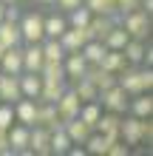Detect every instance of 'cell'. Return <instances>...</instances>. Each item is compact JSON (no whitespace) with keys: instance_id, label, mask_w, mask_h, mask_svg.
Returning a JSON list of instances; mask_svg holds the SVG:
<instances>
[{"instance_id":"6da1fadb","label":"cell","mask_w":153,"mask_h":156,"mask_svg":"<svg viewBox=\"0 0 153 156\" xmlns=\"http://www.w3.org/2000/svg\"><path fill=\"white\" fill-rule=\"evenodd\" d=\"M119 26L128 31V37L148 40V31H150V14L145 12V9H133V12H125V14H119Z\"/></svg>"},{"instance_id":"7a4b0ae2","label":"cell","mask_w":153,"mask_h":156,"mask_svg":"<svg viewBox=\"0 0 153 156\" xmlns=\"http://www.w3.org/2000/svg\"><path fill=\"white\" fill-rule=\"evenodd\" d=\"M17 26H20V37L23 43H40L46 34H43V12H23L20 20H17Z\"/></svg>"},{"instance_id":"3957f363","label":"cell","mask_w":153,"mask_h":156,"mask_svg":"<svg viewBox=\"0 0 153 156\" xmlns=\"http://www.w3.org/2000/svg\"><path fill=\"white\" fill-rule=\"evenodd\" d=\"M116 85H119L128 97H136L145 91V85H142V68L139 66H128L122 68L119 74H116Z\"/></svg>"},{"instance_id":"277c9868","label":"cell","mask_w":153,"mask_h":156,"mask_svg":"<svg viewBox=\"0 0 153 156\" xmlns=\"http://www.w3.org/2000/svg\"><path fill=\"white\" fill-rule=\"evenodd\" d=\"M128 94L119 88V85H111V88H105L99 91V105L105 108V111H113V114H125L128 111Z\"/></svg>"},{"instance_id":"5b68a950","label":"cell","mask_w":153,"mask_h":156,"mask_svg":"<svg viewBox=\"0 0 153 156\" xmlns=\"http://www.w3.org/2000/svg\"><path fill=\"white\" fill-rule=\"evenodd\" d=\"M29 153L34 156H48L51 153V131L43 125H31L29 131Z\"/></svg>"},{"instance_id":"8992f818","label":"cell","mask_w":153,"mask_h":156,"mask_svg":"<svg viewBox=\"0 0 153 156\" xmlns=\"http://www.w3.org/2000/svg\"><path fill=\"white\" fill-rule=\"evenodd\" d=\"M54 105H57L60 122H68V119H74V116L79 114V105H82V102H79V97L74 94V88H65V91H62V97H60Z\"/></svg>"},{"instance_id":"52a82bcc","label":"cell","mask_w":153,"mask_h":156,"mask_svg":"<svg viewBox=\"0 0 153 156\" xmlns=\"http://www.w3.org/2000/svg\"><path fill=\"white\" fill-rule=\"evenodd\" d=\"M29 125H20V122H12L9 128V151L12 153H23V156H31L29 153Z\"/></svg>"},{"instance_id":"ba28073f","label":"cell","mask_w":153,"mask_h":156,"mask_svg":"<svg viewBox=\"0 0 153 156\" xmlns=\"http://www.w3.org/2000/svg\"><path fill=\"white\" fill-rule=\"evenodd\" d=\"M57 40H60V45H62V51L71 54V51H79V48H82L85 40H91V34H88V29H74V26H68Z\"/></svg>"},{"instance_id":"9c48e42d","label":"cell","mask_w":153,"mask_h":156,"mask_svg":"<svg viewBox=\"0 0 153 156\" xmlns=\"http://www.w3.org/2000/svg\"><path fill=\"white\" fill-rule=\"evenodd\" d=\"M0 71L3 74H14L20 77L23 74V45H9L0 57Z\"/></svg>"},{"instance_id":"30bf717a","label":"cell","mask_w":153,"mask_h":156,"mask_svg":"<svg viewBox=\"0 0 153 156\" xmlns=\"http://www.w3.org/2000/svg\"><path fill=\"white\" fill-rule=\"evenodd\" d=\"M14 108V122H20V125H34L37 122V99H29V97H20L17 102H12Z\"/></svg>"},{"instance_id":"8fae6325","label":"cell","mask_w":153,"mask_h":156,"mask_svg":"<svg viewBox=\"0 0 153 156\" xmlns=\"http://www.w3.org/2000/svg\"><path fill=\"white\" fill-rule=\"evenodd\" d=\"M43 62V45L40 43H23V71H34V74H40Z\"/></svg>"},{"instance_id":"7c38bea8","label":"cell","mask_w":153,"mask_h":156,"mask_svg":"<svg viewBox=\"0 0 153 156\" xmlns=\"http://www.w3.org/2000/svg\"><path fill=\"white\" fill-rule=\"evenodd\" d=\"M119 139L125 145L145 142V139H142V119L139 116H128V119H122V122H119Z\"/></svg>"},{"instance_id":"4fadbf2b","label":"cell","mask_w":153,"mask_h":156,"mask_svg":"<svg viewBox=\"0 0 153 156\" xmlns=\"http://www.w3.org/2000/svg\"><path fill=\"white\" fill-rule=\"evenodd\" d=\"M128 111H130V116H139V119L153 116V97H150V91H142V94L130 97L128 99Z\"/></svg>"},{"instance_id":"5bb4252c","label":"cell","mask_w":153,"mask_h":156,"mask_svg":"<svg viewBox=\"0 0 153 156\" xmlns=\"http://www.w3.org/2000/svg\"><path fill=\"white\" fill-rule=\"evenodd\" d=\"M85 68H88V62H85V57L79 51H71V54L62 57V71H65V80H71V82L82 77Z\"/></svg>"},{"instance_id":"9a60e30c","label":"cell","mask_w":153,"mask_h":156,"mask_svg":"<svg viewBox=\"0 0 153 156\" xmlns=\"http://www.w3.org/2000/svg\"><path fill=\"white\" fill-rule=\"evenodd\" d=\"M82 77H85L88 82H94V85H96V91H105V88L116 85V74H111V71H105L102 66H88Z\"/></svg>"},{"instance_id":"2e32d148","label":"cell","mask_w":153,"mask_h":156,"mask_svg":"<svg viewBox=\"0 0 153 156\" xmlns=\"http://www.w3.org/2000/svg\"><path fill=\"white\" fill-rule=\"evenodd\" d=\"M68 29V20H65V12H51V14H43V34L46 37H60L62 31Z\"/></svg>"},{"instance_id":"e0dca14e","label":"cell","mask_w":153,"mask_h":156,"mask_svg":"<svg viewBox=\"0 0 153 156\" xmlns=\"http://www.w3.org/2000/svg\"><path fill=\"white\" fill-rule=\"evenodd\" d=\"M119 122H122V114H113V111H105L99 119H96V128L94 131L105 133L108 139H119Z\"/></svg>"},{"instance_id":"ac0fdd59","label":"cell","mask_w":153,"mask_h":156,"mask_svg":"<svg viewBox=\"0 0 153 156\" xmlns=\"http://www.w3.org/2000/svg\"><path fill=\"white\" fill-rule=\"evenodd\" d=\"M20 94V80L14 74H0V102H17Z\"/></svg>"},{"instance_id":"d6986e66","label":"cell","mask_w":153,"mask_h":156,"mask_svg":"<svg viewBox=\"0 0 153 156\" xmlns=\"http://www.w3.org/2000/svg\"><path fill=\"white\" fill-rule=\"evenodd\" d=\"M17 80H20V94L23 97H29V99H37L40 97V88H43V77L40 74H34V71H23Z\"/></svg>"},{"instance_id":"ffe728a7","label":"cell","mask_w":153,"mask_h":156,"mask_svg":"<svg viewBox=\"0 0 153 156\" xmlns=\"http://www.w3.org/2000/svg\"><path fill=\"white\" fill-rule=\"evenodd\" d=\"M34 125H43V128H57L60 125V116H57V105L54 102H43V99H37V122Z\"/></svg>"},{"instance_id":"44dd1931","label":"cell","mask_w":153,"mask_h":156,"mask_svg":"<svg viewBox=\"0 0 153 156\" xmlns=\"http://www.w3.org/2000/svg\"><path fill=\"white\" fill-rule=\"evenodd\" d=\"M62 128H65V133H68V139L74 142V145H82L85 139H88V133L94 131V128H88L79 116H74V119H68V122H62Z\"/></svg>"},{"instance_id":"7402d4cb","label":"cell","mask_w":153,"mask_h":156,"mask_svg":"<svg viewBox=\"0 0 153 156\" xmlns=\"http://www.w3.org/2000/svg\"><path fill=\"white\" fill-rule=\"evenodd\" d=\"M105 43L102 40H85V45H82V48H79V54H82V57H85V62H88V66H99V60L105 57Z\"/></svg>"},{"instance_id":"603a6c76","label":"cell","mask_w":153,"mask_h":156,"mask_svg":"<svg viewBox=\"0 0 153 156\" xmlns=\"http://www.w3.org/2000/svg\"><path fill=\"white\" fill-rule=\"evenodd\" d=\"M145 40H136V37H130L128 43H125V48H122V54H125V60H128V66H142V57H145Z\"/></svg>"},{"instance_id":"cb8c5ba5","label":"cell","mask_w":153,"mask_h":156,"mask_svg":"<svg viewBox=\"0 0 153 156\" xmlns=\"http://www.w3.org/2000/svg\"><path fill=\"white\" fill-rule=\"evenodd\" d=\"M99 66H102L105 71H111V74H119L122 68H128V60H125V54H122V51L108 48V51H105V57L99 60Z\"/></svg>"},{"instance_id":"d4e9b609","label":"cell","mask_w":153,"mask_h":156,"mask_svg":"<svg viewBox=\"0 0 153 156\" xmlns=\"http://www.w3.org/2000/svg\"><path fill=\"white\" fill-rule=\"evenodd\" d=\"M0 43L6 45H23V37H20V26L12 23V20H0Z\"/></svg>"},{"instance_id":"484cf974","label":"cell","mask_w":153,"mask_h":156,"mask_svg":"<svg viewBox=\"0 0 153 156\" xmlns=\"http://www.w3.org/2000/svg\"><path fill=\"white\" fill-rule=\"evenodd\" d=\"M71 145H74V142L68 139V133H65V128H62V122H60L57 128H51V153L65 156Z\"/></svg>"},{"instance_id":"4316f807","label":"cell","mask_w":153,"mask_h":156,"mask_svg":"<svg viewBox=\"0 0 153 156\" xmlns=\"http://www.w3.org/2000/svg\"><path fill=\"white\" fill-rule=\"evenodd\" d=\"M74 94L79 97V102H94V99H99V91H96V85L94 82H88L85 77H79V80H74Z\"/></svg>"},{"instance_id":"83f0119b","label":"cell","mask_w":153,"mask_h":156,"mask_svg":"<svg viewBox=\"0 0 153 156\" xmlns=\"http://www.w3.org/2000/svg\"><path fill=\"white\" fill-rule=\"evenodd\" d=\"M88 128H96V119L102 116V105H99V99H94V102H82L79 105V114H77Z\"/></svg>"},{"instance_id":"f1b7e54d","label":"cell","mask_w":153,"mask_h":156,"mask_svg":"<svg viewBox=\"0 0 153 156\" xmlns=\"http://www.w3.org/2000/svg\"><path fill=\"white\" fill-rule=\"evenodd\" d=\"M40 77L43 82H57V80H65V71H62V60H46L40 68ZM68 82V80H65Z\"/></svg>"},{"instance_id":"f546056e","label":"cell","mask_w":153,"mask_h":156,"mask_svg":"<svg viewBox=\"0 0 153 156\" xmlns=\"http://www.w3.org/2000/svg\"><path fill=\"white\" fill-rule=\"evenodd\" d=\"M65 80H57V82H43V88H40V97L43 102H57V99L62 97V91H65Z\"/></svg>"},{"instance_id":"4dcf8cb0","label":"cell","mask_w":153,"mask_h":156,"mask_svg":"<svg viewBox=\"0 0 153 156\" xmlns=\"http://www.w3.org/2000/svg\"><path fill=\"white\" fill-rule=\"evenodd\" d=\"M128 40H130V37H128V31H125L122 26L116 23L113 29H111V31L105 34V40H102V43H105V48H116V51H122V48H125V43H128Z\"/></svg>"},{"instance_id":"1f68e13d","label":"cell","mask_w":153,"mask_h":156,"mask_svg":"<svg viewBox=\"0 0 153 156\" xmlns=\"http://www.w3.org/2000/svg\"><path fill=\"white\" fill-rule=\"evenodd\" d=\"M65 20L68 26H74V29H85L88 20H91V12H88V6H77V9H71V12H65Z\"/></svg>"},{"instance_id":"d6a6232c","label":"cell","mask_w":153,"mask_h":156,"mask_svg":"<svg viewBox=\"0 0 153 156\" xmlns=\"http://www.w3.org/2000/svg\"><path fill=\"white\" fill-rule=\"evenodd\" d=\"M91 14H119L116 12V0H82Z\"/></svg>"},{"instance_id":"836d02e7","label":"cell","mask_w":153,"mask_h":156,"mask_svg":"<svg viewBox=\"0 0 153 156\" xmlns=\"http://www.w3.org/2000/svg\"><path fill=\"white\" fill-rule=\"evenodd\" d=\"M12 122H14L12 102H0V128H12Z\"/></svg>"},{"instance_id":"e575fe53","label":"cell","mask_w":153,"mask_h":156,"mask_svg":"<svg viewBox=\"0 0 153 156\" xmlns=\"http://www.w3.org/2000/svg\"><path fill=\"white\" fill-rule=\"evenodd\" d=\"M142 0H116V12L125 14V12H133V9H139Z\"/></svg>"},{"instance_id":"d590c367","label":"cell","mask_w":153,"mask_h":156,"mask_svg":"<svg viewBox=\"0 0 153 156\" xmlns=\"http://www.w3.org/2000/svg\"><path fill=\"white\" fill-rule=\"evenodd\" d=\"M54 6H57L60 12H71V9L82 6V0H54Z\"/></svg>"},{"instance_id":"8d00e7d4","label":"cell","mask_w":153,"mask_h":156,"mask_svg":"<svg viewBox=\"0 0 153 156\" xmlns=\"http://www.w3.org/2000/svg\"><path fill=\"white\" fill-rule=\"evenodd\" d=\"M0 153L12 156V151H9V128H0Z\"/></svg>"},{"instance_id":"74e56055","label":"cell","mask_w":153,"mask_h":156,"mask_svg":"<svg viewBox=\"0 0 153 156\" xmlns=\"http://www.w3.org/2000/svg\"><path fill=\"white\" fill-rule=\"evenodd\" d=\"M142 85H145V91H150V88H153V71H150V66L142 68Z\"/></svg>"},{"instance_id":"f35d334b","label":"cell","mask_w":153,"mask_h":156,"mask_svg":"<svg viewBox=\"0 0 153 156\" xmlns=\"http://www.w3.org/2000/svg\"><path fill=\"white\" fill-rule=\"evenodd\" d=\"M142 139H153V125H150V116L148 119H142Z\"/></svg>"},{"instance_id":"ab89813d","label":"cell","mask_w":153,"mask_h":156,"mask_svg":"<svg viewBox=\"0 0 153 156\" xmlns=\"http://www.w3.org/2000/svg\"><path fill=\"white\" fill-rule=\"evenodd\" d=\"M37 6H43V9H48V6H54V0H34Z\"/></svg>"},{"instance_id":"60d3db41","label":"cell","mask_w":153,"mask_h":156,"mask_svg":"<svg viewBox=\"0 0 153 156\" xmlns=\"http://www.w3.org/2000/svg\"><path fill=\"white\" fill-rule=\"evenodd\" d=\"M3 9H6V3H0V20H3Z\"/></svg>"},{"instance_id":"b9f144b4","label":"cell","mask_w":153,"mask_h":156,"mask_svg":"<svg viewBox=\"0 0 153 156\" xmlns=\"http://www.w3.org/2000/svg\"><path fill=\"white\" fill-rule=\"evenodd\" d=\"M3 51H6V45H3V43H0V57H3Z\"/></svg>"},{"instance_id":"7bdbcfd3","label":"cell","mask_w":153,"mask_h":156,"mask_svg":"<svg viewBox=\"0 0 153 156\" xmlns=\"http://www.w3.org/2000/svg\"><path fill=\"white\" fill-rule=\"evenodd\" d=\"M0 3H17V0H0Z\"/></svg>"},{"instance_id":"ee69618b","label":"cell","mask_w":153,"mask_h":156,"mask_svg":"<svg viewBox=\"0 0 153 156\" xmlns=\"http://www.w3.org/2000/svg\"><path fill=\"white\" fill-rule=\"evenodd\" d=\"M0 74H3V71H0Z\"/></svg>"}]
</instances>
